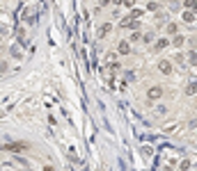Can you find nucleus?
<instances>
[{
    "mask_svg": "<svg viewBox=\"0 0 197 171\" xmlns=\"http://www.w3.org/2000/svg\"><path fill=\"white\" fill-rule=\"evenodd\" d=\"M163 94H165V91H163V87H160V85H158V87H149L147 98H149V101H158V98L163 96Z\"/></svg>",
    "mask_w": 197,
    "mask_h": 171,
    "instance_id": "obj_1",
    "label": "nucleus"
},
{
    "mask_svg": "<svg viewBox=\"0 0 197 171\" xmlns=\"http://www.w3.org/2000/svg\"><path fill=\"white\" fill-rule=\"evenodd\" d=\"M2 148H7L11 153H21V151H28L30 146L25 144V141H14V144H9V146H2Z\"/></svg>",
    "mask_w": 197,
    "mask_h": 171,
    "instance_id": "obj_2",
    "label": "nucleus"
},
{
    "mask_svg": "<svg viewBox=\"0 0 197 171\" xmlns=\"http://www.w3.org/2000/svg\"><path fill=\"white\" fill-rule=\"evenodd\" d=\"M158 71H160L163 75H170V73H172V62H167V60L158 62Z\"/></svg>",
    "mask_w": 197,
    "mask_h": 171,
    "instance_id": "obj_3",
    "label": "nucleus"
},
{
    "mask_svg": "<svg viewBox=\"0 0 197 171\" xmlns=\"http://www.w3.org/2000/svg\"><path fill=\"white\" fill-rule=\"evenodd\" d=\"M117 52H119V55H129V52H131V41H119V46H117Z\"/></svg>",
    "mask_w": 197,
    "mask_h": 171,
    "instance_id": "obj_4",
    "label": "nucleus"
},
{
    "mask_svg": "<svg viewBox=\"0 0 197 171\" xmlns=\"http://www.w3.org/2000/svg\"><path fill=\"white\" fill-rule=\"evenodd\" d=\"M170 44H172V46H174V48H181V46H183V44H186V37H181V34H177V37H174V39H172V41H170Z\"/></svg>",
    "mask_w": 197,
    "mask_h": 171,
    "instance_id": "obj_5",
    "label": "nucleus"
},
{
    "mask_svg": "<svg viewBox=\"0 0 197 171\" xmlns=\"http://www.w3.org/2000/svg\"><path fill=\"white\" fill-rule=\"evenodd\" d=\"M186 94H188V96H195V94H197V82L195 80L186 85Z\"/></svg>",
    "mask_w": 197,
    "mask_h": 171,
    "instance_id": "obj_6",
    "label": "nucleus"
},
{
    "mask_svg": "<svg viewBox=\"0 0 197 171\" xmlns=\"http://www.w3.org/2000/svg\"><path fill=\"white\" fill-rule=\"evenodd\" d=\"M110 30H112V25H110V23H103V25L98 27V34H101V37H106V34H110Z\"/></svg>",
    "mask_w": 197,
    "mask_h": 171,
    "instance_id": "obj_7",
    "label": "nucleus"
},
{
    "mask_svg": "<svg viewBox=\"0 0 197 171\" xmlns=\"http://www.w3.org/2000/svg\"><path fill=\"white\" fill-rule=\"evenodd\" d=\"M181 19L186 21V23H193V21H195V11H190V9H186V11H183V16H181Z\"/></svg>",
    "mask_w": 197,
    "mask_h": 171,
    "instance_id": "obj_8",
    "label": "nucleus"
},
{
    "mask_svg": "<svg viewBox=\"0 0 197 171\" xmlns=\"http://www.w3.org/2000/svg\"><path fill=\"white\" fill-rule=\"evenodd\" d=\"M167 46H170V41H167V39H158V41H156V50H163V48H167Z\"/></svg>",
    "mask_w": 197,
    "mask_h": 171,
    "instance_id": "obj_9",
    "label": "nucleus"
},
{
    "mask_svg": "<svg viewBox=\"0 0 197 171\" xmlns=\"http://www.w3.org/2000/svg\"><path fill=\"white\" fill-rule=\"evenodd\" d=\"M188 62L193 64V66H197V50H190L188 52Z\"/></svg>",
    "mask_w": 197,
    "mask_h": 171,
    "instance_id": "obj_10",
    "label": "nucleus"
},
{
    "mask_svg": "<svg viewBox=\"0 0 197 171\" xmlns=\"http://www.w3.org/2000/svg\"><path fill=\"white\" fill-rule=\"evenodd\" d=\"M142 14H144L142 9H133V11H131V19H133V21H138V19H142Z\"/></svg>",
    "mask_w": 197,
    "mask_h": 171,
    "instance_id": "obj_11",
    "label": "nucleus"
},
{
    "mask_svg": "<svg viewBox=\"0 0 197 171\" xmlns=\"http://www.w3.org/2000/svg\"><path fill=\"white\" fill-rule=\"evenodd\" d=\"M142 41H144V44H151V41H154V32H147L142 37Z\"/></svg>",
    "mask_w": 197,
    "mask_h": 171,
    "instance_id": "obj_12",
    "label": "nucleus"
},
{
    "mask_svg": "<svg viewBox=\"0 0 197 171\" xmlns=\"http://www.w3.org/2000/svg\"><path fill=\"white\" fill-rule=\"evenodd\" d=\"M9 52H11L14 57H21V48H19V46H11V48H9Z\"/></svg>",
    "mask_w": 197,
    "mask_h": 171,
    "instance_id": "obj_13",
    "label": "nucleus"
},
{
    "mask_svg": "<svg viewBox=\"0 0 197 171\" xmlns=\"http://www.w3.org/2000/svg\"><path fill=\"white\" fill-rule=\"evenodd\" d=\"M147 9H149V11H158V2H156V0H151V2L147 5Z\"/></svg>",
    "mask_w": 197,
    "mask_h": 171,
    "instance_id": "obj_14",
    "label": "nucleus"
},
{
    "mask_svg": "<svg viewBox=\"0 0 197 171\" xmlns=\"http://www.w3.org/2000/svg\"><path fill=\"white\" fill-rule=\"evenodd\" d=\"M167 32H170V34H177V23H167Z\"/></svg>",
    "mask_w": 197,
    "mask_h": 171,
    "instance_id": "obj_15",
    "label": "nucleus"
},
{
    "mask_svg": "<svg viewBox=\"0 0 197 171\" xmlns=\"http://www.w3.org/2000/svg\"><path fill=\"white\" fill-rule=\"evenodd\" d=\"M129 41H131V44H135V41H140V32H133L131 37H129Z\"/></svg>",
    "mask_w": 197,
    "mask_h": 171,
    "instance_id": "obj_16",
    "label": "nucleus"
},
{
    "mask_svg": "<svg viewBox=\"0 0 197 171\" xmlns=\"http://www.w3.org/2000/svg\"><path fill=\"white\" fill-rule=\"evenodd\" d=\"M165 112H167V107H165V105H158V107H156V114H160V116H163Z\"/></svg>",
    "mask_w": 197,
    "mask_h": 171,
    "instance_id": "obj_17",
    "label": "nucleus"
},
{
    "mask_svg": "<svg viewBox=\"0 0 197 171\" xmlns=\"http://www.w3.org/2000/svg\"><path fill=\"white\" fill-rule=\"evenodd\" d=\"M121 5H124V7H131V9H133V7H135V0H124Z\"/></svg>",
    "mask_w": 197,
    "mask_h": 171,
    "instance_id": "obj_18",
    "label": "nucleus"
},
{
    "mask_svg": "<svg viewBox=\"0 0 197 171\" xmlns=\"http://www.w3.org/2000/svg\"><path fill=\"white\" fill-rule=\"evenodd\" d=\"M181 171H190V162L183 160V162H181Z\"/></svg>",
    "mask_w": 197,
    "mask_h": 171,
    "instance_id": "obj_19",
    "label": "nucleus"
},
{
    "mask_svg": "<svg viewBox=\"0 0 197 171\" xmlns=\"http://www.w3.org/2000/svg\"><path fill=\"white\" fill-rule=\"evenodd\" d=\"M174 60H177V64H183V62H186V60H183V55H181V52H177V57H174Z\"/></svg>",
    "mask_w": 197,
    "mask_h": 171,
    "instance_id": "obj_20",
    "label": "nucleus"
},
{
    "mask_svg": "<svg viewBox=\"0 0 197 171\" xmlns=\"http://www.w3.org/2000/svg\"><path fill=\"white\" fill-rule=\"evenodd\" d=\"M142 153H144V155H154V151L149 148V146H144V148H142Z\"/></svg>",
    "mask_w": 197,
    "mask_h": 171,
    "instance_id": "obj_21",
    "label": "nucleus"
},
{
    "mask_svg": "<svg viewBox=\"0 0 197 171\" xmlns=\"http://www.w3.org/2000/svg\"><path fill=\"white\" fill-rule=\"evenodd\" d=\"M98 2H101V7H106V5H110L112 0H98Z\"/></svg>",
    "mask_w": 197,
    "mask_h": 171,
    "instance_id": "obj_22",
    "label": "nucleus"
},
{
    "mask_svg": "<svg viewBox=\"0 0 197 171\" xmlns=\"http://www.w3.org/2000/svg\"><path fill=\"white\" fill-rule=\"evenodd\" d=\"M5 69H7V64H5V62H0V71H5Z\"/></svg>",
    "mask_w": 197,
    "mask_h": 171,
    "instance_id": "obj_23",
    "label": "nucleus"
},
{
    "mask_svg": "<svg viewBox=\"0 0 197 171\" xmlns=\"http://www.w3.org/2000/svg\"><path fill=\"white\" fill-rule=\"evenodd\" d=\"M44 171H55L53 167H48V164H46V167H44Z\"/></svg>",
    "mask_w": 197,
    "mask_h": 171,
    "instance_id": "obj_24",
    "label": "nucleus"
},
{
    "mask_svg": "<svg viewBox=\"0 0 197 171\" xmlns=\"http://www.w3.org/2000/svg\"><path fill=\"white\" fill-rule=\"evenodd\" d=\"M112 2H117V5H121V2H124V0H112Z\"/></svg>",
    "mask_w": 197,
    "mask_h": 171,
    "instance_id": "obj_25",
    "label": "nucleus"
}]
</instances>
